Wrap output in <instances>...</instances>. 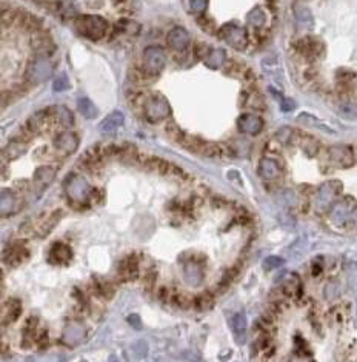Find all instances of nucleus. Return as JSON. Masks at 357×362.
Instances as JSON below:
<instances>
[{"mask_svg":"<svg viewBox=\"0 0 357 362\" xmlns=\"http://www.w3.org/2000/svg\"><path fill=\"white\" fill-rule=\"evenodd\" d=\"M282 290L286 296H297L301 294L302 285H301V279L295 275H288L283 282H282Z\"/></svg>","mask_w":357,"mask_h":362,"instance_id":"nucleus-28","label":"nucleus"},{"mask_svg":"<svg viewBox=\"0 0 357 362\" xmlns=\"http://www.w3.org/2000/svg\"><path fill=\"white\" fill-rule=\"evenodd\" d=\"M166 64V53L160 46H148L143 51V67L150 74H159Z\"/></svg>","mask_w":357,"mask_h":362,"instance_id":"nucleus-5","label":"nucleus"},{"mask_svg":"<svg viewBox=\"0 0 357 362\" xmlns=\"http://www.w3.org/2000/svg\"><path fill=\"white\" fill-rule=\"evenodd\" d=\"M55 174H57V171H55V168H52V167H48V165L39 167V168L36 170L34 176H33V182H34L36 188H37L39 191L45 190L48 185H51V182L54 180Z\"/></svg>","mask_w":357,"mask_h":362,"instance_id":"nucleus-18","label":"nucleus"},{"mask_svg":"<svg viewBox=\"0 0 357 362\" xmlns=\"http://www.w3.org/2000/svg\"><path fill=\"white\" fill-rule=\"evenodd\" d=\"M328 158L331 164L339 168H349L354 165V151L348 145H333L328 148Z\"/></svg>","mask_w":357,"mask_h":362,"instance_id":"nucleus-10","label":"nucleus"},{"mask_svg":"<svg viewBox=\"0 0 357 362\" xmlns=\"http://www.w3.org/2000/svg\"><path fill=\"white\" fill-rule=\"evenodd\" d=\"M294 17L297 20V25H299L301 28L310 29L314 25V17L311 14V10L304 4H295L294 5Z\"/></svg>","mask_w":357,"mask_h":362,"instance_id":"nucleus-23","label":"nucleus"},{"mask_svg":"<svg viewBox=\"0 0 357 362\" xmlns=\"http://www.w3.org/2000/svg\"><path fill=\"white\" fill-rule=\"evenodd\" d=\"M348 215H349V206L345 202H339L331 210V221L340 225L342 222H345V219H348Z\"/></svg>","mask_w":357,"mask_h":362,"instance_id":"nucleus-35","label":"nucleus"},{"mask_svg":"<svg viewBox=\"0 0 357 362\" xmlns=\"http://www.w3.org/2000/svg\"><path fill=\"white\" fill-rule=\"evenodd\" d=\"M22 313V304L20 300L16 299V297H11L8 299L7 302L4 304V310H2V322L4 325L7 324H13Z\"/></svg>","mask_w":357,"mask_h":362,"instance_id":"nucleus-21","label":"nucleus"},{"mask_svg":"<svg viewBox=\"0 0 357 362\" xmlns=\"http://www.w3.org/2000/svg\"><path fill=\"white\" fill-rule=\"evenodd\" d=\"M77 108H79L80 114H83L86 119H94V117L99 116V110L96 108V105H94L91 100H89L88 97H82V99H79V102H77Z\"/></svg>","mask_w":357,"mask_h":362,"instance_id":"nucleus-33","label":"nucleus"},{"mask_svg":"<svg viewBox=\"0 0 357 362\" xmlns=\"http://www.w3.org/2000/svg\"><path fill=\"white\" fill-rule=\"evenodd\" d=\"M220 37L234 49H244L247 46L245 29L235 23H226L220 28Z\"/></svg>","mask_w":357,"mask_h":362,"instance_id":"nucleus-6","label":"nucleus"},{"mask_svg":"<svg viewBox=\"0 0 357 362\" xmlns=\"http://www.w3.org/2000/svg\"><path fill=\"white\" fill-rule=\"evenodd\" d=\"M46 114H48V113L39 111V113L33 114L31 117L28 119V130H29V133H37V131L43 127Z\"/></svg>","mask_w":357,"mask_h":362,"instance_id":"nucleus-39","label":"nucleus"},{"mask_svg":"<svg viewBox=\"0 0 357 362\" xmlns=\"http://www.w3.org/2000/svg\"><path fill=\"white\" fill-rule=\"evenodd\" d=\"M194 305H196L197 310H200V312L211 310L213 305H214V296H213V293L203 291V293L197 294V296L194 297Z\"/></svg>","mask_w":357,"mask_h":362,"instance_id":"nucleus-31","label":"nucleus"},{"mask_svg":"<svg viewBox=\"0 0 357 362\" xmlns=\"http://www.w3.org/2000/svg\"><path fill=\"white\" fill-rule=\"evenodd\" d=\"M247 20H248V23H250L251 26H254V28H260V26H263L265 22H266V14H265L263 10H260V8H254V10H251V11L248 13Z\"/></svg>","mask_w":357,"mask_h":362,"instance_id":"nucleus-38","label":"nucleus"},{"mask_svg":"<svg viewBox=\"0 0 357 362\" xmlns=\"http://www.w3.org/2000/svg\"><path fill=\"white\" fill-rule=\"evenodd\" d=\"M80 362H85V360H80Z\"/></svg>","mask_w":357,"mask_h":362,"instance_id":"nucleus-56","label":"nucleus"},{"mask_svg":"<svg viewBox=\"0 0 357 362\" xmlns=\"http://www.w3.org/2000/svg\"><path fill=\"white\" fill-rule=\"evenodd\" d=\"M26 145L22 142V140H11L10 143H8V146L5 148V156L8 158V159H11V161H14V159H19V158H22L25 153H26Z\"/></svg>","mask_w":357,"mask_h":362,"instance_id":"nucleus-30","label":"nucleus"},{"mask_svg":"<svg viewBox=\"0 0 357 362\" xmlns=\"http://www.w3.org/2000/svg\"><path fill=\"white\" fill-rule=\"evenodd\" d=\"M226 60V53L223 49H213L205 59V65L211 70H219Z\"/></svg>","mask_w":357,"mask_h":362,"instance_id":"nucleus-29","label":"nucleus"},{"mask_svg":"<svg viewBox=\"0 0 357 362\" xmlns=\"http://www.w3.org/2000/svg\"><path fill=\"white\" fill-rule=\"evenodd\" d=\"M139 273H140V259L136 254L127 256L118 264L117 275L122 281H134L139 278Z\"/></svg>","mask_w":357,"mask_h":362,"instance_id":"nucleus-11","label":"nucleus"},{"mask_svg":"<svg viewBox=\"0 0 357 362\" xmlns=\"http://www.w3.org/2000/svg\"><path fill=\"white\" fill-rule=\"evenodd\" d=\"M73 257V250L70 248V245L62 244V242H55L52 244L51 250H49V262L54 265H65L71 261Z\"/></svg>","mask_w":357,"mask_h":362,"instance_id":"nucleus-16","label":"nucleus"},{"mask_svg":"<svg viewBox=\"0 0 357 362\" xmlns=\"http://www.w3.org/2000/svg\"><path fill=\"white\" fill-rule=\"evenodd\" d=\"M93 188L79 174H71L65 179V193L73 203H86L93 196Z\"/></svg>","mask_w":357,"mask_h":362,"instance_id":"nucleus-2","label":"nucleus"},{"mask_svg":"<svg viewBox=\"0 0 357 362\" xmlns=\"http://www.w3.org/2000/svg\"><path fill=\"white\" fill-rule=\"evenodd\" d=\"M148 350H150V347H148L146 341L143 339H139V341H134L130 347V351L133 353L134 357H145L148 354Z\"/></svg>","mask_w":357,"mask_h":362,"instance_id":"nucleus-41","label":"nucleus"},{"mask_svg":"<svg viewBox=\"0 0 357 362\" xmlns=\"http://www.w3.org/2000/svg\"><path fill=\"white\" fill-rule=\"evenodd\" d=\"M291 362H307V360H305V357H302V356H295Z\"/></svg>","mask_w":357,"mask_h":362,"instance_id":"nucleus-55","label":"nucleus"},{"mask_svg":"<svg viewBox=\"0 0 357 362\" xmlns=\"http://www.w3.org/2000/svg\"><path fill=\"white\" fill-rule=\"evenodd\" d=\"M297 120H299V122H302V124H305V125H310V127H316V128H319V130H323V131H326L328 134H336V131H334L333 128L323 125L317 117H314V116H311V114H308V113H302L299 117H297Z\"/></svg>","mask_w":357,"mask_h":362,"instance_id":"nucleus-32","label":"nucleus"},{"mask_svg":"<svg viewBox=\"0 0 357 362\" xmlns=\"http://www.w3.org/2000/svg\"><path fill=\"white\" fill-rule=\"evenodd\" d=\"M297 45H299L297 46L299 51L307 57H316L322 51V43L317 39H313V37H305Z\"/></svg>","mask_w":357,"mask_h":362,"instance_id":"nucleus-27","label":"nucleus"},{"mask_svg":"<svg viewBox=\"0 0 357 362\" xmlns=\"http://www.w3.org/2000/svg\"><path fill=\"white\" fill-rule=\"evenodd\" d=\"M339 113L342 117L345 119H349V120H354L357 119V107L351 105V104H343L339 107Z\"/></svg>","mask_w":357,"mask_h":362,"instance_id":"nucleus-44","label":"nucleus"},{"mask_svg":"<svg viewBox=\"0 0 357 362\" xmlns=\"http://www.w3.org/2000/svg\"><path fill=\"white\" fill-rule=\"evenodd\" d=\"M166 42L168 45L172 48V49H178V51H182L185 49L188 45H190V36L187 33V29L184 28H174L169 31L168 37H166Z\"/></svg>","mask_w":357,"mask_h":362,"instance_id":"nucleus-19","label":"nucleus"},{"mask_svg":"<svg viewBox=\"0 0 357 362\" xmlns=\"http://www.w3.org/2000/svg\"><path fill=\"white\" fill-rule=\"evenodd\" d=\"M128 324H130L131 327H134L136 330H139V328L142 327L140 318H139L137 315H131V316H128Z\"/></svg>","mask_w":357,"mask_h":362,"instance_id":"nucleus-54","label":"nucleus"},{"mask_svg":"<svg viewBox=\"0 0 357 362\" xmlns=\"http://www.w3.org/2000/svg\"><path fill=\"white\" fill-rule=\"evenodd\" d=\"M54 146L62 156H70L77 151L79 148V137L76 133H61L54 139Z\"/></svg>","mask_w":357,"mask_h":362,"instance_id":"nucleus-12","label":"nucleus"},{"mask_svg":"<svg viewBox=\"0 0 357 362\" xmlns=\"http://www.w3.org/2000/svg\"><path fill=\"white\" fill-rule=\"evenodd\" d=\"M247 318L245 313H235L231 318V328H232V335L237 341V344H245L247 341Z\"/></svg>","mask_w":357,"mask_h":362,"instance_id":"nucleus-20","label":"nucleus"},{"mask_svg":"<svg viewBox=\"0 0 357 362\" xmlns=\"http://www.w3.org/2000/svg\"><path fill=\"white\" fill-rule=\"evenodd\" d=\"M259 173L266 180H274L282 174V170H280V165L274 159L263 158L259 164Z\"/></svg>","mask_w":357,"mask_h":362,"instance_id":"nucleus-22","label":"nucleus"},{"mask_svg":"<svg viewBox=\"0 0 357 362\" xmlns=\"http://www.w3.org/2000/svg\"><path fill=\"white\" fill-rule=\"evenodd\" d=\"M273 91V89H271ZM274 93V91H273ZM276 94V93H274ZM276 99H279L280 100V110L282 111H285V113H288V111H292L294 108H295V102L292 100V99H286V97H280V94H276Z\"/></svg>","mask_w":357,"mask_h":362,"instance_id":"nucleus-48","label":"nucleus"},{"mask_svg":"<svg viewBox=\"0 0 357 362\" xmlns=\"http://www.w3.org/2000/svg\"><path fill=\"white\" fill-rule=\"evenodd\" d=\"M94 288L97 291L99 296H102L103 299H111L114 296V287L109 281L106 279H97L94 281Z\"/></svg>","mask_w":357,"mask_h":362,"instance_id":"nucleus-37","label":"nucleus"},{"mask_svg":"<svg viewBox=\"0 0 357 362\" xmlns=\"http://www.w3.org/2000/svg\"><path fill=\"white\" fill-rule=\"evenodd\" d=\"M29 43H31V48L34 49L36 54L43 56V57L49 56V54L54 51V48H55L54 42L51 40V37H49L48 34H45V33H37V31L33 33Z\"/></svg>","mask_w":357,"mask_h":362,"instance_id":"nucleus-15","label":"nucleus"},{"mask_svg":"<svg viewBox=\"0 0 357 362\" xmlns=\"http://www.w3.org/2000/svg\"><path fill=\"white\" fill-rule=\"evenodd\" d=\"M211 51H213V49H210V46L205 45V43H203V45L200 43V45L196 48V54H197V57H199V59H206V57H208V54H210Z\"/></svg>","mask_w":357,"mask_h":362,"instance_id":"nucleus-53","label":"nucleus"},{"mask_svg":"<svg viewBox=\"0 0 357 362\" xmlns=\"http://www.w3.org/2000/svg\"><path fill=\"white\" fill-rule=\"evenodd\" d=\"M340 184L337 182V180H331V182H325L319 187L317 193H316V208L319 211H325L326 208H328L334 199L337 197L339 191H340Z\"/></svg>","mask_w":357,"mask_h":362,"instance_id":"nucleus-7","label":"nucleus"},{"mask_svg":"<svg viewBox=\"0 0 357 362\" xmlns=\"http://www.w3.org/2000/svg\"><path fill=\"white\" fill-rule=\"evenodd\" d=\"M29 257V251L28 248L25 247L23 242H19V240H16V242H13L7 251H5V257H4V262L10 267H19L22 265L26 259Z\"/></svg>","mask_w":357,"mask_h":362,"instance_id":"nucleus-13","label":"nucleus"},{"mask_svg":"<svg viewBox=\"0 0 357 362\" xmlns=\"http://www.w3.org/2000/svg\"><path fill=\"white\" fill-rule=\"evenodd\" d=\"M184 262V279L190 287H199L205 278L203 268H202V259L196 256H188Z\"/></svg>","mask_w":357,"mask_h":362,"instance_id":"nucleus-8","label":"nucleus"},{"mask_svg":"<svg viewBox=\"0 0 357 362\" xmlns=\"http://www.w3.org/2000/svg\"><path fill=\"white\" fill-rule=\"evenodd\" d=\"M340 291V285L337 282H330L325 287V297L326 299H334Z\"/></svg>","mask_w":357,"mask_h":362,"instance_id":"nucleus-49","label":"nucleus"},{"mask_svg":"<svg viewBox=\"0 0 357 362\" xmlns=\"http://www.w3.org/2000/svg\"><path fill=\"white\" fill-rule=\"evenodd\" d=\"M199 154L203 156V158H219V156H222V149H220V146L216 145V143L203 142Z\"/></svg>","mask_w":357,"mask_h":362,"instance_id":"nucleus-40","label":"nucleus"},{"mask_svg":"<svg viewBox=\"0 0 357 362\" xmlns=\"http://www.w3.org/2000/svg\"><path fill=\"white\" fill-rule=\"evenodd\" d=\"M0 210H2V216L7 215H13L17 210V196L16 193H13L11 190H2V194H0Z\"/></svg>","mask_w":357,"mask_h":362,"instance_id":"nucleus-24","label":"nucleus"},{"mask_svg":"<svg viewBox=\"0 0 357 362\" xmlns=\"http://www.w3.org/2000/svg\"><path fill=\"white\" fill-rule=\"evenodd\" d=\"M49 113L54 116V119L57 120L58 124L64 125V127H71L74 124V116L73 113L64 107V105H55V107H51L49 108Z\"/></svg>","mask_w":357,"mask_h":362,"instance_id":"nucleus-26","label":"nucleus"},{"mask_svg":"<svg viewBox=\"0 0 357 362\" xmlns=\"http://www.w3.org/2000/svg\"><path fill=\"white\" fill-rule=\"evenodd\" d=\"M125 122V116L122 111H112L111 114H108L105 117V120H102L99 130L103 134H114L118 128H121Z\"/></svg>","mask_w":357,"mask_h":362,"instance_id":"nucleus-17","label":"nucleus"},{"mask_svg":"<svg viewBox=\"0 0 357 362\" xmlns=\"http://www.w3.org/2000/svg\"><path fill=\"white\" fill-rule=\"evenodd\" d=\"M70 88V80L67 77V74H61V76H57L54 83H52V89L54 91H65V89Z\"/></svg>","mask_w":357,"mask_h":362,"instance_id":"nucleus-45","label":"nucleus"},{"mask_svg":"<svg viewBox=\"0 0 357 362\" xmlns=\"http://www.w3.org/2000/svg\"><path fill=\"white\" fill-rule=\"evenodd\" d=\"M237 127H239V130L245 134H259L263 128V122H262V119L257 117L256 114H251V113H245L239 117V120H237Z\"/></svg>","mask_w":357,"mask_h":362,"instance_id":"nucleus-14","label":"nucleus"},{"mask_svg":"<svg viewBox=\"0 0 357 362\" xmlns=\"http://www.w3.org/2000/svg\"><path fill=\"white\" fill-rule=\"evenodd\" d=\"M291 134H292V130L288 128V127H283L277 131V140H280L282 143H286L289 140Z\"/></svg>","mask_w":357,"mask_h":362,"instance_id":"nucleus-52","label":"nucleus"},{"mask_svg":"<svg viewBox=\"0 0 357 362\" xmlns=\"http://www.w3.org/2000/svg\"><path fill=\"white\" fill-rule=\"evenodd\" d=\"M208 7V0H191V10L194 13H203Z\"/></svg>","mask_w":357,"mask_h":362,"instance_id":"nucleus-51","label":"nucleus"},{"mask_svg":"<svg viewBox=\"0 0 357 362\" xmlns=\"http://www.w3.org/2000/svg\"><path fill=\"white\" fill-rule=\"evenodd\" d=\"M165 131H166V134L172 139V140H181V142H184V133L181 131V128H178L175 124H169L166 128H165Z\"/></svg>","mask_w":357,"mask_h":362,"instance_id":"nucleus-46","label":"nucleus"},{"mask_svg":"<svg viewBox=\"0 0 357 362\" xmlns=\"http://www.w3.org/2000/svg\"><path fill=\"white\" fill-rule=\"evenodd\" d=\"M52 70H54V65H52L51 60L48 57L39 56L37 59L31 60V62L28 64L26 80L34 83V85L43 83V82H46L51 77Z\"/></svg>","mask_w":357,"mask_h":362,"instance_id":"nucleus-3","label":"nucleus"},{"mask_svg":"<svg viewBox=\"0 0 357 362\" xmlns=\"http://www.w3.org/2000/svg\"><path fill=\"white\" fill-rule=\"evenodd\" d=\"M143 113H145V117L150 120V122H159V120H165L169 116L171 108H169L168 100L163 96L154 94L145 102Z\"/></svg>","mask_w":357,"mask_h":362,"instance_id":"nucleus-4","label":"nucleus"},{"mask_svg":"<svg viewBox=\"0 0 357 362\" xmlns=\"http://www.w3.org/2000/svg\"><path fill=\"white\" fill-rule=\"evenodd\" d=\"M86 338V327L83 322L77 321V319H71L62 333V342L68 347H77L79 344H82Z\"/></svg>","mask_w":357,"mask_h":362,"instance_id":"nucleus-9","label":"nucleus"},{"mask_svg":"<svg viewBox=\"0 0 357 362\" xmlns=\"http://www.w3.org/2000/svg\"><path fill=\"white\" fill-rule=\"evenodd\" d=\"M172 299H174V302L182 308H188L190 305L194 304V297L188 296L187 293H174Z\"/></svg>","mask_w":357,"mask_h":362,"instance_id":"nucleus-43","label":"nucleus"},{"mask_svg":"<svg viewBox=\"0 0 357 362\" xmlns=\"http://www.w3.org/2000/svg\"><path fill=\"white\" fill-rule=\"evenodd\" d=\"M154 284H156V271L154 270H150L148 273L145 275V288L148 291H151L154 288Z\"/></svg>","mask_w":357,"mask_h":362,"instance_id":"nucleus-50","label":"nucleus"},{"mask_svg":"<svg viewBox=\"0 0 357 362\" xmlns=\"http://www.w3.org/2000/svg\"><path fill=\"white\" fill-rule=\"evenodd\" d=\"M282 264H283V259H280L277 256H268L263 261V268L265 270H274V268H279Z\"/></svg>","mask_w":357,"mask_h":362,"instance_id":"nucleus-47","label":"nucleus"},{"mask_svg":"<svg viewBox=\"0 0 357 362\" xmlns=\"http://www.w3.org/2000/svg\"><path fill=\"white\" fill-rule=\"evenodd\" d=\"M74 28L76 31L89 39V40H99L106 34V20L100 16L96 14H85L77 17V20L74 22Z\"/></svg>","mask_w":357,"mask_h":362,"instance_id":"nucleus-1","label":"nucleus"},{"mask_svg":"<svg viewBox=\"0 0 357 362\" xmlns=\"http://www.w3.org/2000/svg\"><path fill=\"white\" fill-rule=\"evenodd\" d=\"M61 218H62V211H61V210L52 211L49 216L43 218V221H40V222L37 224V234H39V236H46V234H49L51 230L58 224Z\"/></svg>","mask_w":357,"mask_h":362,"instance_id":"nucleus-25","label":"nucleus"},{"mask_svg":"<svg viewBox=\"0 0 357 362\" xmlns=\"http://www.w3.org/2000/svg\"><path fill=\"white\" fill-rule=\"evenodd\" d=\"M302 148H304V151H305L307 156L314 158V156L317 154V151H319V142H317L316 139H313V137L308 136V137L304 139V142H302Z\"/></svg>","mask_w":357,"mask_h":362,"instance_id":"nucleus-42","label":"nucleus"},{"mask_svg":"<svg viewBox=\"0 0 357 362\" xmlns=\"http://www.w3.org/2000/svg\"><path fill=\"white\" fill-rule=\"evenodd\" d=\"M145 167H146L148 170H151V171H154V173H160V174H168V173H169V168H171V165H169L166 161L160 159V158H150V159H146V161H145Z\"/></svg>","mask_w":357,"mask_h":362,"instance_id":"nucleus-34","label":"nucleus"},{"mask_svg":"<svg viewBox=\"0 0 357 362\" xmlns=\"http://www.w3.org/2000/svg\"><path fill=\"white\" fill-rule=\"evenodd\" d=\"M115 29L117 31H121L124 34H131V36H136L140 33L142 26L134 22V20H118L117 25H115Z\"/></svg>","mask_w":357,"mask_h":362,"instance_id":"nucleus-36","label":"nucleus"}]
</instances>
